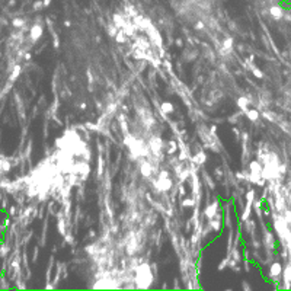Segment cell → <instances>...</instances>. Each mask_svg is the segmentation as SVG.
Instances as JSON below:
<instances>
[{
  "label": "cell",
  "mask_w": 291,
  "mask_h": 291,
  "mask_svg": "<svg viewBox=\"0 0 291 291\" xmlns=\"http://www.w3.org/2000/svg\"><path fill=\"white\" fill-rule=\"evenodd\" d=\"M191 162H192V165L194 166H202L207 162V154H205L202 150H199L198 153H195L194 156L191 157Z\"/></svg>",
  "instance_id": "obj_10"
},
{
  "label": "cell",
  "mask_w": 291,
  "mask_h": 291,
  "mask_svg": "<svg viewBox=\"0 0 291 291\" xmlns=\"http://www.w3.org/2000/svg\"><path fill=\"white\" fill-rule=\"evenodd\" d=\"M41 7H44V2L38 0V2H35V3H33V9H35V10H40Z\"/></svg>",
  "instance_id": "obj_32"
},
{
  "label": "cell",
  "mask_w": 291,
  "mask_h": 291,
  "mask_svg": "<svg viewBox=\"0 0 291 291\" xmlns=\"http://www.w3.org/2000/svg\"><path fill=\"white\" fill-rule=\"evenodd\" d=\"M37 256H38V247H35V252H33V262L37 261Z\"/></svg>",
  "instance_id": "obj_43"
},
{
  "label": "cell",
  "mask_w": 291,
  "mask_h": 291,
  "mask_svg": "<svg viewBox=\"0 0 291 291\" xmlns=\"http://www.w3.org/2000/svg\"><path fill=\"white\" fill-rule=\"evenodd\" d=\"M236 103H237V106L242 109V112L245 114L247 109H249V105L252 103V96H249V98H245V96H240L237 100H236Z\"/></svg>",
  "instance_id": "obj_12"
},
{
  "label": "cell",
  "mask_w": 291,
  "mask_h": 291,
  "mask_svg": "<svg viewBox=\"0 0 291 291\" xmlns=\"http://www.w3.org/2000/svg\"><path fill=\"white\" fill-rule=\"evenodd\" d=\"M98 150H99V152H102V150H103V146L100 144V143H98Z\"/></svg>",
  "instance_id": "obj_47"
},
{
  "label": "cell",
  "mask_w": 291,
  "mask_h": 291,
  "mask_svg": "<svg viewBox=\"0 0 291 291\" xmlns=\"http://www.w3.org/2000/svg\"><path fill=\"white\" fill-rule=\"evenodd\" d=\"M218 212H220V199H216V201H212L210 204H207V207L202 210V216L207 220H210V218L216 217Z\"/></svg>",
  "instance_id": "obj_4"
},
{
  "label": "cell",
  "mask_w": 291,
  "mask_h": 291,
  "mask_svg": "<svg viewBox=\"0 0 291 291\" xmlns=\"http://www.w3.org/2000/svg\"><path fill=\"white\" fill-rule=\"evenodd\" d=\"M86 108H87L86 102H82V103H80V109H86Z\"/></svg>",
  "instance_id": "obj_44"
},
{
  "label": "cell",
  "mask_w": 291,
  "mask_h": 291,
  "mask_svg": "<svg viewBox=\"0 0 291 291\" xmlns=\"http://www.w3.org/2000/svg\"><path fill=\"white\" fill-rule=\"evenodd\" d=\"M268 13L271 15L275 20H279L284 18V7L279 6V5H271L268 9Z\"/></svg>",
  "instance_id": "obj_7"
},
{
  "label": "cell",
  "mask_w": 291,
  "mask_h": 291,
  "mask_svg": "<svg viewBox=\"0 0 291 291\" xmlns=\"http://www.w3.org/2000/svg\"><path fill=\"white\" fill-rule=\"evenodd\" d=\"M227 266H229V258L226 256V258L223 259V261H221V264L218 265V268H217V269H218L220 272H221V271H224V269L227 268Z\"/></svg>",
  "instance_id": "obj_30"
},
{
  "label": "cell",
  "mask_w": 291,
  "mask_h": 291,
  "mask_svg": "<svg viewBox=\"0 0 291 291\" xmlns=\"http://www.w3.org/2000/svg\"><path fill=\"white\" fill-rule=\"evenodd\" d=\"M214 176H216L217 179L223 178V170H221V167H216V169H214Z\"/></svg>",
  "instance_id": "obj_31"
},
{
  "label": "cell",
  "mask_w": 291,
  "mask_h": 291,
  "mask_svg": "<svg viewBox=\"0 0 291 291\" xmlns=\"http://www.w3.org/2000/svg\"><path fill=\"white\" fill-rule=\"evenodd\" d=\"M112 22L115 23V25H117V26L119 28V29H122V28H124V25L127 23V20L124 19V16H121V15H118V13H115V15H114Z\"/></svg>",
  "instance_id": "obj_18"
},
{
  "label": "cell",
  "mask_w": 291,
  "mask_h": 291,
  "mask_svg": "<svg viewBox=\"0 0 291 291\" xmlns=\"http://www.w3.org/2000/svg\"><path fill=\"white\" fill-rule=\"evenodd\" d=\"M279 173H281L282 176L287 173V165H284V163H279Z\"/></svg>",
  "instance_id": "obj_34"
},
{
  "label": "cell",
  "mask_w": 291,
  "mask_h": 291,
  "mask_svg": "<svg viewBox=\"0 0 291 291\" xmlns=\"http://www.w3.org/2000/svg\"><path fill=\"white\" fill-rule=\"evenodd\" d=\"M20 68H22V67H20L19 64L13 67V72H12L10 77H9V80H10V82H15V80L18 79V77H19V74H20Z\"/></svg>",
  "instance_id": "obj_25"
},
{
  "label": "cell",
  "mask_w": 291,
  "mask_h": 291,
  "mask_svg": "<svg viewBox=\"0 0 291 291\" xmlns=\"http://www.w3.org/2000/svg\"><path fill=\"white\" fill-rule=\"evenodd\" d=\"M197 55H198V53L194 50V51H191V50H186L185 53H184V58H185L186 63H191L192 60L197 58Z\"/></svg>",
  "instance_id": "obj_20"
},
{
  "label": "cell",
  "mask_w": 291,
  "mask_h": 291,
  "mask_svg": "<svg viewBox=\"0 0 291 291\" xmlns=\"http://www.w3.org/2000/svg\"><path fill=\"white\" fill-rule=\"evenodd\" d=\"M185 194H186V192H185V186H184V185H179V186H178V195H179V197H184Z\"/></svg>",
  "instance_id": "obj_33"
},
{
  "label": "cell",
  "mask_w": 291,
  "mask_h": 291,
  "mask_svg": "<svg viewBox=\"0 0 291 291\" xmlns=\"http://www.w3.org/2000/svg\"><path fill=\"white\" fill-rule=\"evenodd\" d=\"M181 205L184 207V208H191V207H194V205H197V201L194 198H184L182 199V202H181Z\"/></svg>",
  "instance_id": "obj_23"
},
{
  "label": "cell",
  "mask_w": 291,
  "mask_h": 291,
  "mask_svg": "<svg viewBox=\"0 0 291 291\" xmlns=\"http://www.w3.org/2000/svg\"><path fill=\"white\" fill-rule=\"evenodd\" d=\"M167 154H170V156H173L175 153L178 152V149H179V146H178V143L175 141V140H170L169 143H167Z\"/></svg>",
  "instance_id": "obj_21"
},
{
  "label": "cell",
  "mask_w": 291,
  "mask_h": 291,
  "mask_svg": "<svg viewBox=\"0 0 291 291\" xmlns=\"http://www.w3.org/2000/svg\"><path fill=\"white\" fill-rule=\"evenodd\" d=\"M12 25H13L15 28H22L23 25H25V20L20 19V18H15L13 22H12Z\"/></svg>",
  "instance_id": "obj_29"
},
{
  "label": "cell",
  "mask_w": 291,
  "mask_h": 291,
  "mask_svg": "<svg viewBox=\"0 0 291 291\" xmlns=\"http://www.w3.org/2000/svg\"><path fill=\"white\" fill-rule=\"evenodd\" d=\"M227 25H229V28H230V31H233V32H234V31H237V26H236V23H234L233 20H229V22H227Z\"/></svg>",
  "instance_id": "obj_35"
},
{
  "label": "cell",
  "mask_w": 291,
  "mask_h": 291,
  "mask_svg": "<svg viewBox=\"0 0 291 291\" xmlns=\"http://www.w3.org/2000/svg\"><path fill=\"white\" fill-rule=\"evenodd\" d=\"M242 288H243L245 291H251V290H252V287L249 285V282H246V281H243V282H242Z\"/></svg>",
  "instance_id": "obj_36"
},
{
  "label": "cell",
  "mask_w": 291,
  "mask_h": 291,
  "mask_svg": "<svg viewBox=\"0 0 291 291\" xmlns=\"http://www.w3.org/2000/svg\"><path fill=\"white\" fill-rule=\"evenodd\" d=\"M252 207L251 204H246L245 205V208H243V212H242V216H240V223L242 221H245V220H247V218L251 217V212H252Z\"/></svg>",
  "instance_id": "obj_19"
},
{
  "label": "cell",
  "mask_w": 291,
  "mask_h": 291,
  "mask_svg": "<svg viewBox=\"0 0 291 291\" xmlns=\"http://www.w3.org/2000/svg\"><path fill=\"white\" fill-rule=\"evenodd\" d=\"M255 198H256V191H255L253 188H251V189H247V191L245 192V202H246V204L253 205Z\"/></svg>",
  "instance_id": "obj_14"
},
{
  "label": "cell",
  "mask_w": 291,
  "mask_h": 291,
  "mask_svg": "<svg viewBox=\"0 0 291 291\" xmlns=\"http://www.w3.org/2000/svg\"><path fill=\"white\" fill-rule=\"evenodd\" d=\"M58 232L61 236H66V223H64V220L61 217L58 218Z\"/></svg>",
  "instance_id": "obj_26"
},
{
  "label": "cell",
  "mask_w": 291,
  "mask_h": 291,
  "mask_svg": "<svg viewBox=\"0 0 291 291\" xmlns=\"http://www.w3.org/2000/svg\"><path fill=\"white\" fill-rule=\"evenodd\" d=\"M208 224L211 226V229L214 232H221L223 229V216H221V211L218 212L216 217H212L208 220Z\"/></svg>",
  "instance_id": "obj_8"
},
{
  "label": "cell",
  "mask_w": 291,
  "mask_h": 291,
  "mask_svg": "<svg viewBox=\"0 0 291 291\" xmlns=\"http://www.w3.org/2000/svg\"><path fill=\"white\" fill-rule=\"evenodd\" d=\"M42 2H44V7H48L51 3V0H42Z\"/></svg>",
  "instance_id": "obj_45"
},
{
  "label": "cell",
  "mask_w": 291,
  "mask_h": 291,
  "mask_svg": "<svg viewBox=\"0 0 291 291\" xmlns=\"http://www.w3.org/2000/svg\"><path fill=\"white\" fill-rule=\"evenodd\" d=\"M233 132H234V135H236V141H239V140H240V137H242L240 131H239L237 128H233Z\"/></svg>",
  "instance_id": "obj_41"
},
{
  "label": "cell",
  "mask_w": 291,
  "mask_h": 291,
  "mask_svg": "<svg viewBox=\"0 0 291 291\" xmlns=\"http://www.w3.org/2000/svg\"><path fill=\"white\" fill-rule=\"evenodd\" d=\"M282 271H284L282 264L278 262V261H274V262L269 265V269H268V278H269V281L274 282V284H278V282L282 279Z\"/></svg>",
  "instance_id": "obj_2"
},
{
  "label": "cell",
  "mask_w": 291,
  "mask_h": 291,
  "mask_svg": "<svg viewBox=\"0 0 291 291\" xmlns=\"http://www.w3.org/2000/svg\"><path fill=\"white\" fill-rule=\"evenodd\" d=\"M64 243H73V236L72 234H66V240Z\"/></svg>",
  "instance_id": "obj_42"
},
{
  "label": "cell",
  "mask_w": 291,
  "mask_h": 291,
  "mask_svg": "<svg viewBox=\"0 0 291 291\" xmlns=\"http://www.w3.org/2000/svg\"><path fill=\"white\" fill-rule=\"evenodd\" d=\"M95 236H96L95 230H90V232H89V237H95Z\"/></svg>",
  "instance_id": "obj_46"
},
{
  "label": "cell",
  "mask_w": 291,
  "mask_h": 291,
  "mask_svg": "<svg viewBox=\"0 0 291 291\" xmlns=\"http://www.w3.org/2000/svg\"><path fill=\"white\" fill-rule=\"evenodd\" d=\"M25 58H26V60H31V54H29V53L25 54Z\"/></svg>",
  "instance_id": "obj_48"
},
{
  "label": "cell",
  "mask_w": 291,
  "mask_h": 291,
  "mask_svg": "<svg viewBox=\"0 0 291 291\" xmlns=\"http://www.w3.org/2000/svg\"><path fill=\"white\" fill-rule=\"evenodd\" d=\"M154 170H156V169L152 166L150 162H147V160L141 162V165H140V172H141V175H143L144 178H150L153 173H154Z\"/></svg>",
  "instance_id": "obj_9"
},
{
  "label": "cell",
  "mask_w": 291,
  "mask_h": 291,
  "mask_svg": "<svg viewBox=\"0 0 291 291\" xmlns=\"http://www.w3.org/2000/svg\"><path fill=\"white\" fill-rule=\"evenodd\" d=\"M103 173V157L99 154V159H98V176H102Z\"/></svg>",
  "instance_id": "obj_27"
},
{
  "label": "cell",
  "mask_w": 291,
  "mask_h": 291,
  "mask_svg": "<svg viewBox=\"0 0 291 291\" xmlns=\"http://www.w3.org/2000/svg\"><path fill=\"white\" fill-rule=\"evenodd\" d=\"M64 25H66V26H70L72 23H70V20H66V22H64Z\"/></svg>",
  "instance_id": "obj_49"
},
{
  "label": "cell",
  "mask_w": 291,
  "mask_h": 291,
  "mask_svg": "<svg viewBox=\"0 0 291 291\" xmlns=\"http://www.w3.org/2000/svg\"><path fill=\"white\" fill-rule=\"evenodd\" d=\"M245 115L247 117L249 121H252V122H258L259 121V111L258 109H247V111L245 112Z\"/></svg>",
  "instance_id": "obj_15"
},
{
  "label": "cell",
  "mask_w": 291,
  "mask_h": 291,
  "mask_svg": "<svg viewBox=\"0 0 291 291\" xmlns=\"http://www.w3.org/2000/svg\"><path fill=\"white\" fill-rule=\"evenodd\" d=\"M195 29L197 31H202L204 29V22H197L195 23Z\"/></svg>",
  "instance_id": "obj_39"
},
{
  "label": "cell",
  "mask_w": 291,
  "mask_h": 291,
  "mask_svg": "<svg viewBox=\"0 0 291 291\" xmlns=\"http://www.w3.org/2000/svg\"><path fill=\"white\" fill-rule=\"evenodd\" d=\"M115 41H117L118 44H124V42L127 41V35L122 29H119L118 32H117V35H115Z\"/></svg>",
  "instance_id": "obj_24"
},
{
  "label": "cell",
  "mask_w": 291,
  "mask_h": 291,
  "mask_svg": "<svg viewBox=\"0 0 291 291\" xmlns=\"http://www.w3.org/2000/svg\"><path fill=\"white\" fill-rule=\"evenodd\" d=\"M156 189L159 192H167L170 188H172V181L170 178H162V179H156Z\"/></svg>",
  "instance_id": "obj_6"
},
{
  "label": "cell",
  "mask_w": 291,
  "mask_h": 291,
  "mask_svg": "<svg viewBox=\"0 0 291 291\" xmlns=\"http://www.w3.org/2000/svg\"><path fill=\"white\" fill-rule=\"evenodd\" d=\"M160 111H162V114H173V111H175V108H173V105L170 103V102H162V105H160Z\"/></svg>",
  "instance_id": "obj_17"
},
{
  "label": "cell",
  "mask_w": 291,
  "mask_h": 291,
  "mask_svg": "<svg viewBox=\"0 0 291 291\" xmlns=\"http://www.w3.org/2000/svg\"><path fill=\"white\" fill-rule=\"evenodd\" d=\"M202 176H204V181H205V184L208 185V188H210L211 191H214V189H216V182L212 181V178H211V176H210V175H208L207 172L202 173Z\"/></svg>",
  "instance_id": "obj_22"
},
{
  "label": "cell",
  "mask_w": 291,
  "mask_h": 291,
  "mask_svg": "<svg viewBox=\"0 0 291 291\" xmlns=\"http://www.w3.org/2000/svg\"><path fill=\"white\" fill-rule=\"evenodd\" d=\"M175 44H176V47L182 48V47H184V40H182V38H176V40H175Z\"/></svg>",
  "instance_id": "obj_38"
},
{
  "label": "cell",
  "mask_w": 291,
  "mask_h": 291,
  "mask_svg": "<svg viewBox=\"0 0 291 291\" xmlns=\"http://www.w3.org/2000/svg\"><path fill=\"white\" fill-rule=\"evenodd\" d=\"M135 271V277H134V284L137 288L146 290L150 288L154 281V274L152 272V265L147 262H141V264L134 269Z\"/></svg>",
  "instance_id": "obj_1"
},
{
  "label": "cell",
  "mask_w": 291,
  "mask_h": 291,
  "mask_svg": "<svg viewBox=\"0 0 291 291\" xmlns=\"http://www.w3.org/2000/svg\"><path fill=\"white\" fill-rule=\"evenodd\" d=\"M163 147H165V141L162 140V137L154 135V137H152V140L149 141V149H150V152H152L154 156H159L160 157ZM160 159H162V157H160Z\"/></svg>",
  "instance_id": "obj_3"
},
{
  "label": "cell",
  "mask_w": 291,
  "mask_h": 291,
  "mask_svg": "<svg viewBox=\"0 0 291 291\" xmlns=\"http://www.w3.org/2000/svg\"><path fill=\"white\" fill-rule=\"evenodd\" d=\"M58 47H60V42H58V35H57V33H54V48L57 50Z\"/></svg>",
  "instance_id": "obj_37"
},
{
  "label": "cell",
  "mask_w": 291,
  "mask_h": 291,
  "mask_svg": "<svg viewBox=\"0 0 291 291\" xmlns=\"http://www.w3.org/2000/svg\"><path fill=\"white\" fill-rule=\"evenodd\" d=\"M264 245L265 247L268 249V252H271L275 249L277 246V242H275V236H274V232H271L269 229H264Z\"/></svg>",
  "instance_id": "obj_5"
},
{
  "label": "cell",
  "mask_w": 291,
  "mask_h": 291,
  "mask_svg": "<svg viewBox=\"0 0 291 291\" xmlns=\"http://www.w3.org/2000/svg\"><path fill=\"white\" fill-rule=\"evenodd\" d=\"M242 114H243V112H236L234 115L229 117V118H227V122H230V124H236V121H237V119L242 117Z\"/></svg>",
  "instance_id": "obj_28"
},
{
  "label": "cell",
  "mask_w": 291,
  "mask_h": 291,
  "mask_svg": "<svg viewBox=\"0 0 291 291\" xmlns=\"http://www.w3.org/2000/svg\"><path fill=\"white\" fill-rule=\"evenodd\" d=\"M262 117L266 118L269 122H278V121H279V117H278L274 111H264V112H262Z\"/></svg>",
  "instance_id": "obj_16"
},
{
  "label": "cell",
  "mask_w": 291,
  "mask_h": 291,
  "mask_svg": "<svg viewBox=\"0 0 291 291\" xmlns=\"http://www.w3.org/2000/svg\"><path fill=\"white\" fill-rule=\"evenodd\" d=\"M261 246H262V243L259 242L258 239H253V247H255L256 251H258V249H259V247H261Z\"/></svg>",
  "instance_id": "obj_40"
},
{
  "label": "cell",
  "mask_w": 291,
  "mask_h": 291,
  "mask_svg": "<svg viewBox=\"0 0 291 291\" xmlns=\"http://www.w3.org/2000/svg\"><path fill=\"white\" fill-rule=\"evenodd\" d=\"M42 37V25H40V23H37V25H33L31 29H29V38L35 42V41H38Z\"/></svg>",
  "instance_id": "obj_11"
},
{
  "label": "cell",
  "mask_w": 291,
  "mask_h": 291,
  "mask_svg": "<svg viewBox=\"0 0 291 291\" xmlns=\"http://www.w3.org/2000/svg\"><path fill=\"white\" fill-rule=\"evenodd\" d=\"M233 45H234V40L232 37H226L223 40V45H221V54H226V53H230L233 50Z\"/></svg>",
  "instance_id": "obj_13"
}]
</instances>
